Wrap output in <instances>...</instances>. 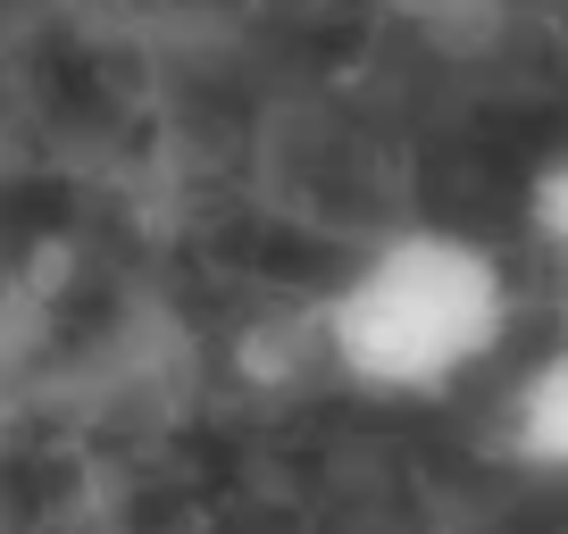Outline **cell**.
Listing matches in <instances>:
<instances>
[{
	"label": "cell",
	"instance_id": "6da1fadb",
	"mask_svg": "<svg viewBox=\"0 0 568 534\" xmlns=\"http://www.w3.org/2000/svg\"><path fill=\"white\" fill-rule=\"evenodd\" d=\"M510 276L452 226H409L376 243L326 301V351L368 392H444L501 351Z\"/></svg>",
	"mask_w": 568,
	"mask_h": 534
},
{
	"label": "cell",
	"instance_id": "3957f363",
	"mask_svg": "<svg viewBox=\"0 0 568 534\" xmlns=\"http://www.w3.org/2000/svg\"><path fill=\"white\" fill-rule=\"evenodd\" d=\"M527 217H535V234H544L551 250L568 259V151L535 176V193H527Z\"/></svg>",
	"mask_w": 568,
	"mask_h": 534
},
{
	"label": "cell",
	"instance_id": "7a4b0ae2",
	"mask_svg": "<svg viewBox=\"0 0 568 534\" xmlns=\"http://www.w3.org/2000/svg\"><path fill=\"white\" fill-rule=\"evenodd\" d=\"M510 451L527 468L568 476V342L544 359V368H527V384L510 392Z\"/></svg>",
	"mask_w": 568,
	"mask_h": 534
}]
</instances>
